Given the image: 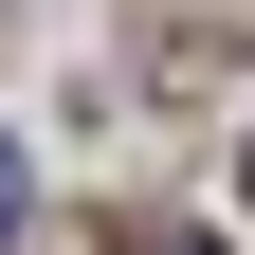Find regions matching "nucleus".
Segmentation results:
<instances>
[{"instance_id": "obj_1", "label": "nucleus", "mask_w": 255, "mask_h": 255, "mask_svg": "<svg viewBox=\"0 0 255 255\" xmlns=\"http://www.w3.org/2000/svg\"><path fill=\"white\" fill-rule=\"evenodd\" d=\"M18 201H37V164H18V146H0V237H18Z\"/></svg>"}, {"instance_id": "obj_2", "label": "nucleus", "mask_w": 255, "mask_h": 255, "mask_svg": "<svg viewBox=\"0 0 255 255\" xmlns=\"http://www.w3.org/2000/svg\"><path fill=\"white\" fill-rule=\"evenodd\" d=\"M128 255H219V237H128Z\"/></svg>"}]
</instances>
